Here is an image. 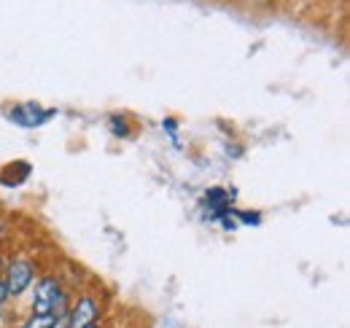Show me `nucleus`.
Returning a JSON list of instances; mask_svg holds the SVG:
<instances>
[{"label":"nucleus","mask_w":350,"mask_h":328,"mask_svg":"<svg viewBox=\"0 0 350 328\" xmlns=\"http://www.w3.org/2000/svg\"><path fill=\"white\" fill-rule=\"evenodd\" d=\"M33 315H68V296L59 286L57 277L46 275L36 283V290H33Z\"/></svg>","instance_id":"obj_1"},{"label":"nucleus","mask_w":350,"mask_h":328,"mask_svg":"<svg viewBox=\"0 0 350 328\" xmlns=\"http://www.w3.org/2000/svg\"><path fill=\"white\" fill-rule=\"evenodd\" d=\"M5 286H8V296H22L27 288L33 286V280H36V269H33V264L30 261H25V258H14V261H8V266H5Z\"/></svg>","instance_id":"obj_2"},{"label":"nucleus","mask_w":350,"mask_h":328,"mask_svg":"<svg viewBox=\"0 0 350 328\" xmlns=\"http://www.w3.org/2000/svg\"><path fill=\"white\" fill-rule=\"evenodd\" d=\"M97 315H100V304L94 296H79L70 307H68V328H87L92 323H97Z\"/></svg>","instance_id":"obj_3"},{"label":"nucleus","mask_w":350,"mask_h":328,"mask_svg":"<svg viewBox=\"0 0 350 328\" xmlns=\"http://www.w3.org/2000/svg\"><path fill=\"white\" fill-rule=\"evenodd\" d=\"M11 122L22 124V126H38V124L49 122L51 116H54V111H44L41 105H36V102H25V105H16V108H11Z\"/></svg>","instance_id":"obj_4"},{"label":"nucleus","mask_w":350,"mask_h":328,"mask_svg":"<svg viewBox=\"0 0 350 328\" xmlns=\"http://www.w3.org/2000/svg\"><path fill=\"white\" fill-rule=\"evenodd\" d=\"M54 323H57L54 315H30L19 328H51Z\"/></svg>","instance_id":"obj_5"},{"label":"nucleus","mask_w":350,"mask_h":328,"mask_svg":"<svg viewBox=\"0 0 350 328\" xmlns=\"http://www.w3.org/2000/svg\"><path fill=\"white\" fill-rule=\"evenodd\" d=\"M5 299H8V286H5V280L0 277V304H5Z\"/></svg>","instance_id":"obj_6"},{"label":"nucleus","mask_w":350,"mask_h":328,"mask_svg":"<svg viewBox=\"0 0 350 328\" xmlns=\"http://www.w3.org/2000/svg\"><path fill=\"white\" fill-rule=\"evenodd\" d=\"M51 328H68V320H65V315H59V318H57V323H54Z\"/></svg>","instance_id":"obj_7"},{"label":"nucleus","mask_w":350,"mask_h":328,"mask_svg":"<svg viewBox=\"0 0 350 328\" xmlns=\"http://www.w3.org/2000/svg\"><path fill=\"white\" fill-rule=\"evenodd\" d=\"M87 328H103V326H97V323H92V326H87Z\"/></svg>","instance_id":"obj_8"},{"label":"nucleus","mask_w":350,"mask_h":328,"mask_svg":"<svg viewBox=\"0 0 350 328\" xmlns=\"http://www.w3.org/2000/svg\"><path fill=\"white\" fill-rule=\"evenodd\" d=\"M0 269H3V258H0Z\"/></svg>","instance_id":"obj_9"}]
</instances>
